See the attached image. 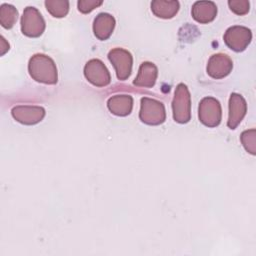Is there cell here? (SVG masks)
<instances>
[{"instance_id": "cell-1", "label": "cell", "mask_w": 256, "mask_h": 256, "mask_svg": "<svg viewBox=\"0 0 256 256\" xmlns=\"http://www.w3.org/2000/svg\"><path fill=\"white\" fill-rule=\"evenodd\" d=\"M30 76L37 82L55 85L58 82V72L55 62L45 54H35L28 64Z\"/></svg>"}, {"instance_id": "cell-2", "label": "cell", "mask_w": 256, "mask_h": 256, "mask_svg": "<svg viewBox=\"0 0 256 256\" xmlns=\"http://www.w3.org/2000/svg\"><path fill=\"white\" fill-rule=\"evenodd\" d=\"M173 118L177 123L186 124L191 120V95L188 87L180 83L176 87L172 101Z\"/></svg>"}, {"instance_id": "cell-3", "label": "cell", "mask_w": 256, "mask_h": 256, "mask_svg": "<svg viewBox=\"0 0 256 256\" xmlns=\"http://www.w3.org/2000/svg\"><path fill=\"white\" fill-rule=\"evenodd\" d=\"M139 118L144 124L150 126L163 124L166 120V110L164 104L158 100L143 97L141 99Z\"/></svg>"}, {"instance_id": "cell-4", "label": "cell", "mask_w": 256, "mask_h": 256, "mask_svg": "<svg viewBox=\"0 0 256 256\" xmlns=\"http://www.w3.org/2000/svg\"><path fill=\"white\" fill-rule=\"evenodd\" d=\"M46 24L41 13L35 7L25 8L21 18V31L30 38L40 37L45 31Z\"/></svg>"}, {"instance_id": "cell-5", "label": "cell", "mask_w": 256, "mask_h": 256, "mask_svg": "<svg viewBox=\"0 0 256 256\" xmlns=\"http://www.w3.org/2000/svg\"><path fill=\"white\" fill-rule=\"evenodd\" d=\"M198 116L200 122L209 127L219 126L222 120V107L220 102L213 97H205L199 104Z\"/></svg>"}, {"instance_id": "cell-6", "label": "cell", "mask_w": 256, "mask_h": 256, "mask_svg": "<svg viewBox=\"0 0 256 256\" xmlns=\"http://www.w3.org/2000/svg\"><path fill=\"white\" fill-rule=\"evenodd\" d=\"M108 59L114 66L117 78L120 81H125L130 77L132 73L133 56L129 51L123 48H115L109 52Z\"/></svg>"}, {"instance_id": "cell-7", "label": "cell", "mask_w": 256, "mask_h": 256, "mask_svg": "<svg viewBox=\"0 0 256 256\" xmlns=\"http://www.w3.org/2000/svg\"><path fill=\"white\" fill-rule=\"evenodd\" d=\"M84 75L88 82L96 87H106L111 83L110 72L99 59H92L86 63Z\"/></svg>"}, {"instance_id": "cell-8", "label": "cell", "mask_w": 256, "mask_h": 256, "mask_svg": "<svg viewBox=\"0 0 256 256\" xmlns=\"http://www.w3.org/2000/svg\"><path fill=\"white\" fill-rule=\"evenodd\" d=\"M252 40V32L244 26L230 27L225 35V44L235 52H243L249 46Z\"/></svg>"}, {"instance_id": "cell-9", "label": "cell", "mask_w": 256, "mask_h": 256, "mask_svg": "<svg viewBox=\"0 0 256 256\" xmlns=\"http://www.w3.org/2000/svg\"><path fill=\"white\" fill-rule=\"evenodd\" d=\"M13 118L23 125H35L41 122L45 115V109L40 106L20 105L16 106L11 111Z\"/></svg>"}, {"instance_id": "cell-10", "label": "cell", "mask_w": 256, "mask_h": 256, "mask_svg": "<svg viewBox=\"0 0 256 256\" xmlns=\"http://www.w3.org/2000/svg\"><path fill=\"white\" fill-rule=\"evenodd\" d=\"M233 69V62L226 54H215L211 56L207 64V73L213 79L227 77Z\"/></svg>"}, {"instance_id": "cell-11", "label": "cell", "mask_w": 256, "mask_h": 256, "mask_svg": "<svg viewBox=\"0 0 256 256\" xmlns=\"http://www.w3.org/2000/svg\"><path fill=\"white\" fill-rule=\"evenodd\" d=\"M247 113L246 100L237 93H232L229 99V117L227 125L230 129H236Z\"/></svg>"}, {"instance_id": "cell-12", "label": "cell", "mask_w": 256, "mask_h": 256, "mask_svg": "<svg viewBox=\"0 0 256 256\" xmlns=\"http://www.w3.org/2000/svg\"><path fill=\"white\" fill-rule=\"evenodd\" d=\"M217 6L212 1H197L192 7V17L200 24H208L217 16Z\"/></svg>"}, {"instance_id": "cell-13", "label": "cell", "mask_w": 256, "mask_h": 256, "mask_svg": "<svg viewBox=\"0 0 256 256\" xmlns=\"http://www.w3.org/2000/svg\"><path fill=\"white\" fill-rule=\"evenodd\" d=\"M116 25L115 18L108 13H100L93 23V32L96 38L105 41L110 38Z\"/></svg>"}, {"instance_id": "cell-14", "label": "cell", "mask_w": 256, "mask_h": 256, "mask_svg": "<svg viewBox=\"0 0 256 256\" xmlns=\"http://www.w3.org/2000/svg\"><path fill=\"white\" fill-rule=\"evenodd\" d=\"M158 77V68L151 62H144L139 68V72L133 84L137 87L152 88Z\"/></svg>"}, {"instance_id": "cell-15", "label": "cell", "mask_w": 256, "mask_h": 256, "mask_svg": "<svg viewBox=\"0 0 256 256\" xmlns=\"http://www.w3.org/2000/svg\"><path fill=\"white\" fill-rule=\"evenodd\" d=\"M107 106L112 114L125 117L132 112L133 98L130 95H115L108 100Z\"/></svg>"}, {"instance_id": "cell-16", "label": "cell", "mask_w": 256, "mask_h": 256, "mask_svg": "<svg viewBox=\"0 0 256 256\" xmlns=\"http://www.w3.org/2000/svg\"><path fill=\"white\" fill-rule=\"evenodd\" d=\"M180 9L178 1H165V0H154L151 3V10L153 14L162 19H171L176 16Z\"/></svg>"}, {"instance_id": "cell-17", "label": "cell", "mask_w": 256, "mask_h": 256, "mask_svg": "<svg viewBox=\"0 0 256 256\" xmlns=\"http://www.w3.org/2000/svg\"><path fill=\"white\" fill-rule=\"evenodd\" d=\"M18 19L17 9L10 4H2L0 7V23L5 29H11Z\"/></svg>"}, {"instance_id": "cell-18", "label": "cell", "mask_w": 256, "mask_h": 256, "mask_svg": "<svg viewBox=\"0 0 256 256\" xmlns=\"http://www.w3.org/2000/svg\"><path fill=\"white\" fill-rule=\"evenodd\" d=\"M47 11L55 18H63L69 12V1L67 0H46Z\"/></svg>"}, {"instance_id": "cell-19", "label": "cell", "mask_w": 256, "mask_h": 256, "mask_svg": "<svg viewBox=\"0 0 256 256\" xmlns=\"http://www.w3.org/2000/svg\"><path fill=\"white\" fill-rule=\"evenodd\" d=\"M241 142L247 152L252 155L256 154V131L255 129L246 130L241 134Z\"/></svg>"}, {"instance_id": "cell-20", "label": "cell", "mask_w": 256, "mask_h": 256, "mask_svg": "<svg viewBox=\"0 0 256 256\" xmlns=\"http://www.w3.org/2000/svg\"><path fill=\"white\" fill-rule=\"evenodd\" d=\"M228 5L230 10L239 15H246L250 10V2L248 0H229Z\"/></svg>"}, {"instance_id": "cell-21", "label": "cell", "mask_w": 256, "mask_h": 256, "mask_svg": "<svg viewBox=\"0 0 256 256\" xmlns=\"http://www.w3.org/2000/svg\"><path fill=\"white\" fill-rule=\"evenodd\" d=\"M102 4V0H80L78 1V10L83 14H88Z\"/></svg>"}, {"instance_id": "cell-22", "label": "cell", "mask_w": 256, "mask_h": 256, "mask_svg": "<svg viewBox=\"0 0 256 256\" xmlns=\"http://www.w3.org/2000/svg\"><path fill=\"white\" fill-rule=\"evenodd\" d=\"M0 54H1V56H3L7 51H9V43L5 40V38L3 37V36H1L0 37Z\"/></svg>"}]
</instances>
